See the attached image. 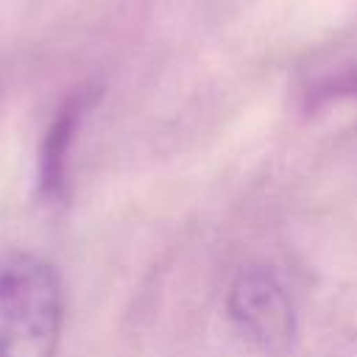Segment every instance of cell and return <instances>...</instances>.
Masks as SVG:
<instances>
[{
	"label": "cell",
	"instance_id": "6da1fadb",
	"mask_svg": "<svg viewBox=\"0 0 357 357\" xmlns=\"http://www.w3.org/2000/svg\"><path fill=\"white\" fill-rule=\"evenodd\" d=\"M61 324L56 268L28 251L0 254V357H56Z\"/></svg>",
	"mask_w": 357,
	"mask_h": 357
},
{
	"label": "cell",
	"instance_id": "7a4b0ae2",
	"mask_svg": "<svg viewBox=\"0 0 357 357\" xmlns=\"http://www.w3.org/2000/svg\"><path fill=\"white\" fill-rule=\"evenodd\" d=\"M234 329L262 351H284L296 337V310L273 271L243 268L226 296Z\"/></svg>",
	"mask_w": 357,
	"mask_h": 357
},
{
	"label": "cell",
	"instance_id": "3957f363",
	"mask_svg": "<svg viewBox=\"0 0 357 357\" xmlns=\"http://www.w3.org/2000/svg\"><path fill=\"white\" fill-rule=\"evenodd\" d=\"M100 100V86L86 84L78 86L64 98L59 112L53 114L42 145H39V159H36V192L47 204H59L67 195V173H70V153L73 142L81 131V123L86 114L95 109Z\"/></svg>",
	"mask_w": 357,
	"mask_h": 357
},
{
	"label": "cell",
	"instance_id": "277c9868",
	"mask_svg": "<svg viewBox=\"0 0 357 357\" xmlns=\"http://www.w3.org/2000/svg\"><path fill=\"white\" fill-rule=\"evenodd\" d=\"M349 95H357V67H346V70H340L335 75H326L318 84H312L310 92H307V103L321 106V103L349 98Z\"/></svg>",
	"mask_w": 357,
	"mask_h": 357
}]
</instances>
